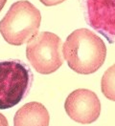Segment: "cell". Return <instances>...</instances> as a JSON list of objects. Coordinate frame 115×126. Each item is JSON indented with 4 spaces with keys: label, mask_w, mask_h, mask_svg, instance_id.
Instances as JSON below:
<instances>
[{
    "label": "cell",
    "mask_w": 115,
    "mask_h": 126,
    "mask_svg": "<svg viewBox=\"0 0 115 126\" xmlns=\"http://www.w3.org/2000/svg\"><path fill=\"white\" fill-rule=\"evenodd\" d=\"M0 126H9L6 117L4 115H2L1 113H0Z\"/></svg>",
    "instance_id": "cell-10"
},
{
    "label": "cell",
    "mask_w": 115,
    "mask_h": 126,
    "mask_svg": "<svg viewBox=\"0 0 115 126\" xmlns=\"http://www.w3.org/2000/svg\"><path fill=\"white\" fill-rule=\"evenodd\" d=\"M33 83L30 67L20 60L0 62V109H10L28 94Z\"/></svg>",
    "instance_id": "cell-3"
},
{
    "label": "cell",
    "mask_w": 115,
    "mask_h": 126,
    "mask_svg": "<svg viewBox=\"0 0 115 126\" xmlns=\"http://www.w3.org/2000/svg\"><path fill=\"white\" fill-rule=\"evenodd\" d=\"M61 39L53 32H42L28 43L26 56L36 71L42 75L56 72L63 63Z\"/></svg>",
    "instance_id": "cell-4"
},
{
    "label": "cell",
    "mask_w": 115,
    "mask_h": 126,
    "mask_svg": "<svg viewBox=\"0 0 115 126\" xmlns=\"http://www.w3.org/2000/svg\"><path fill=\"white\" fill-rule=\"evenodd\" d=\"M64 109L69 118L81 124L95 122L101 114L98 95L87 89H77L66 97Z\"/></svg>",
    "instance_id": "cell-6"
},
{
    "label": "cell",
    "mask_w": 115,
    "mask_h": 126,
    "mask_svg": "<svg viewBox=\"0 0 115 126\" xmlns=\"http://www.w3.org/2000/svg\"><path fill=\"white\" fill-rule=\"evenodd\" d=\"M62 55L70 69L81 75H89L103 66L107 47L95 32L83 28L69 34L62 47Z\"/></svg>",
    "instance_id": "cell-1"
},
{
    "label": "cell",
    "mask_w": 115,
    "mask_h": 126,
    "mask_svg": "<svg viewBox=\"0 0 115 126\" xmlns=\"http://www.w3.org/2000/svg\"><path fill=\"white\" fill-rule=\"evenodd\" d=\"M40 23V12L31 2L16 1L0 21V33L9 44L20 46L37 36Z\"/></svg>",
    "instance_id": "cell-2"
},
{
    "label": "cell",
    "mask_w": 115,
    "mask_h": 126,
    "mask_svg": "<svg viewBox=\"0 0 115 126\" xmlns=\"http://www.w3.org/2000/svg\"><path fill=\"white\" fill-rule=\"evenodd\" d=\"M6 2H7V0H0V12H1V10H2V9L4 8V6H5Z\"/></svg>",
    "instance_id": "cell-11"
},
{
    "label": "cell",
    "mask_w": 115,
    "mask_h": 126,
    "mask_svg": "<svg viewBox=\"0 0 115 126\" xmlns=\"http://www.w3.org/2000/svg\"><path fill=\"white\" fill-rule=\"evenodd\" d=\"M85 22L104 35L111 44L115 42V0H78Z\"/></svg>",
    "instance_id": "cell-5"
},
{
    "label": "cell",
    "mask_w": 115,
    "mask_h": 126,
    "mask_svg": "<svg viewBox=\"0 0 115 126\" xmlns=\"http://www.w3.org/2000/svg\"><path fill=\"white\" fill-rule=\"evenodd\" d=\"M101 90L107 98L115 101V64L105 72L101 80Z\"/></svg>",
    "instance_id": "cell-8"
},
{
    "label": "cell",
    "mask_w": 115,
    "mask_h": 126,
    "mask_svg": "<svg viewBox=\"0 0 115 126\" xmlns=\"http://www.w3.org/2000/svg\"><path fill=\"white\" fill-rule=\"evenodd\" d=\"M50 115L45 106L39 102H29L17 110L14 126H49Z\"/></svg>",
    "instance_id": "cell-7"
},
{
    "label": "cell",
    "mask_w": 115,
    "mask_h": 126,
    "mask_svg": "<svg viewBox=\"0 0 115 126\" xmlns=\"http://www.w3.org/2000/svg\"><path fill=\"white\" fill-rule=\"evenodd\" d=\"M39 1L45 6H55V5L64 2L65 0H39Z\"/></svg>",
    "instance_id": "cell-9"
}]
</instances>
